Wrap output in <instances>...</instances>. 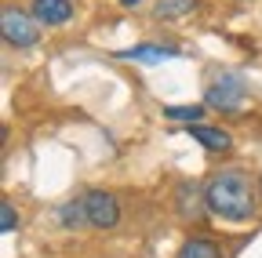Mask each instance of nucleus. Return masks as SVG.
I'll list each match as a JSON object with an SVG mask.
<instances>
[{
	"label": "nucleus",
	"instance_id": "1",
	"mask_svg": "<svg viewBox=\"0 0 262 258\" xmlns=\"http://www.w3.org/2000/svg\"><path fill=\"white\" fill-rule=\"evenodd\" d=\"M208 211L222 222H251L258 211V182L244 171H219L208 185Z\"/></svg>",
	"mask_w": 262,
	"mask_h": 258
},
{
	"label": "nucleus",
	"instance_id": "2",
	"mask_svg": "<svg viewBox=\"0 0 262 258\" xmlns=\"http://www.w3.org/2000/svg\"><path fill=\"white\" fill-rule=\"evenodd\" d=\"M248 102V84L237 73H215L204 87V106L219 113H241Z\"/></svg>",
	"mask_w": 262,
	"mask_h": 258
},
{
	"label": "nucleus",
	"instance_id": "3",
	"mask_svg": "<svg viewBox=\"0 0 262 258\" xmlns=\"http://www.w3.org/2000/svg\"><path fill=\"white\" fill-rule=\"evenodd\" d=\"M0 29H4V40L11 48H33L40 40V22L29 11L15 8V4H8L4 11H0Z\"/></svg>",
	"mask_w": 262,
	"mask_h": 258
},
{
	"label": "nucleus",
	"instance_id": "4",
	"mask_svg": "<svg viewBox=\"0 0 262 258\" xmlns=\"http://www.w3.org/2000/svg\"><path fill=\"white\" fill-rule=\"evenodd\" d=\"M84 211H88V225L91 229H113L120 222V200L106 189H88L84 193Z\"/></svg>",
	"mask_w": 262,
	"mask_h": 258
},
{
	"label": "nucleus",
	"instance_id": "5",
	"mask_svg": "<svg viewBox=\"0 0 262 258\" xmlns=\"http://www.w3.org/2000/svg\"><path fill=\"white\" fill-rule=\"evenodd\" d=\"M73 0H29V15L37 18L40 26L55 29V26H66L73 18Z\"/></svg>",
	"mask_w": 262,
	"mask_h": 258
},
{
	"label": "nucleus",
	"instance_id": "6",
	"mask_svg": "<svg viewBox=\"0 0 262 258\" xmlns=\"http://www.w3.org/2000/svg\"><path fill=\"white\" fill-rule=\"evenodd\" d=\"M175 211L182 218H201L208 211V193L196 185V182H182L179 193H175Z\"/></svg>",
	"mask_w": 262,
	"mask_h": 258
},
{
	"label": "nucleus",
	"instance_id": "7",
	"mask_svg": "<svg viewBox=\"0 0 262 258\" xmlns=\"http://www.w3.org/2000/svg\"><path fill=\"white\" fill-rule=\"evenodd\" d=\"M186 135L196 138L208 153H229V149H233V138H229V131H222V127H211V124H186Z\"/></svg>",
	"mask_w": 262,
	"mask_h": 258
},
{
	"label": "nucleus",
	"instance_id": "8",
	"mask_svg": "<svg viewBox=\"0 0 262 258\" xmlns=\"http://www.w3.org/2000/svg\"><path fill=\"white\" fill-rule=\"evenodd\" d=\"M175 258H226V254H222V247H219L211 237L193 233V237H186V240H182V247H179V254H175Z\"/></svg>",
	"mask_w": 262,
	"mask_h": 258
},
{
	"label": "nucleus",
	"instance_id": "9",
	"mask_svg": "<svg viewBox=\"0 0 262 258\" xmlns=\"http://www.w3.org/2000/svg\"><path fill=\"white\" fill-rule=\"evenodd\" d=\"M179 48H157V44H139V48H124L120 58H135V62H164V58H175Z\"/></svg>",
	"mask_w": 262,
	"mask_h": 258
},
{
	"label": "nucleus",
	"instance_id": "10",
	"mask_svg": "<svg viewBox=\"0 0 262 258\" xmlns=\"http://www.w3.org/2000/svg\"><path fill=\"white\" fill-rule=\"evenodd\" d=\"M201 8V0H157V8H153V15L157 18H182V15H189V11H196Z\"/></svg>",
	"mask_w": 262,
	"mask_h": 258
},
{
	"label": "nucleus",
	"instance_id": "11",
	"mask_svg": "<svg viewBox=\"0 0 262 258\" xmlns=\"http://www.w3.org/2000/svg\"><path fill=\"white\" fill-rule=\"evenodd\" d=\"M58 222L66 225V229H80V225H88L84 200H70V204H62V211H58Z\"/></svg>",
	"mask_w": 262,
	"mask_h": 258
},
{
	"label": "nucleus",
	"instance_id": "12",
	"mask_svg": "<svg viewBox=\"0 0 262 258\" xmlns=\"http://www.w3.org/2000/svg\"><path fill=\"white\" fill-rule=\"evenodd\" d=\"M164 116H168V120H189V124H196L204 116V106H164Z\"/></svg>",
	"mask_w": 262,
	"mask_h": 258
},
{
	"label": "nucleus",
	"instance_id": "13",
	"mask_svg": "<svg viewBox=\"0 0 262 258\" xmlns=\"http://www.w3.org/2000/svg\"><path fill=\"white\" fill-rule=\"evenodd\" d=\"M0 229H4V233H15L18 229V215H15V204L11 200L0 204Z\"/></svg>",
	"mask_w": 262,
	"mask_h": 258
},
{
	"label": "nucleus",
	"instance_id": "14",
	"mask_svg": "<svg viewBox=\"0 0 262 258\" xmlns=\"http://www.w3.org/2000/svg\"><path fill=\"white\" fill-rule=\"evenodd\" d=\"M120 4H127V8H135V4H139V0H120Z\"/></svg>",
	"mask_w": 262,
	"mask_h": 258
},
{
	"label": "nucleus",
	"instance_id": "15",
	"mask_svg": "<svg viewBox=\"0 0 262 258\" xmlns=\"http://www.w3.org/2000/svg\"><path fill=\"white\" fill-rule=\"evenodd\" d=\"M258 193H262V175H258Z\"/></svg>",
	"mask_w": 262,
	"mask_h": 258
}]
</instances>
